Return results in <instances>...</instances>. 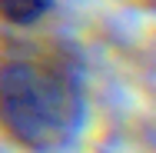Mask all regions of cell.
Masks as SVG:
<instances>
[{"instance_id":"obj_1","label":"cell","mask_w":156,"mask_h":153,"mask_svg":"<svg viewBox=\"0 0 156 153\" xmlns=\"http://www.w3.org/2000/svg\"><path fill=\"white\" fill-rule=\"evenodd\" d=\"M90 113L87 73L66 40L0 43V137L23 153L70 150Z\"/></svg>"},{"instance_id":"obj_2","label":"cell","mask_w":156,"mask_h":153,"mask_svg":"<svg viewBox=\"0 0 156 153\" xmlns=\"http://www.w3.org/2000/svg\"><path fill=\"white\" fill-rule=\"evenodd\" d=\"M53 10V0H0V24L13 30H30Z\"/></svg>"}]
</instances>
